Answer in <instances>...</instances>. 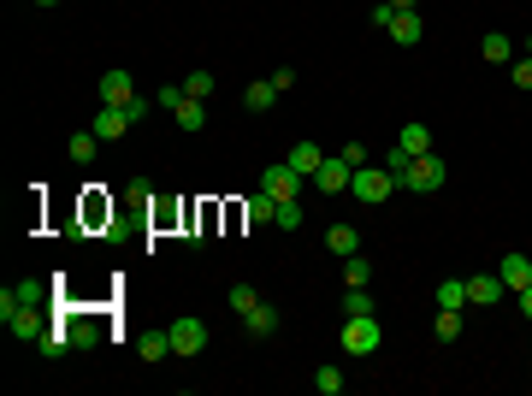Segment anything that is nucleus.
Instances as JSON below:
<instances>
[{
    "mask_svg": "<svg viewBox=\"0 0 532 396\" xmlns=\"http://www.w3.org/2000/svg\"><path fill=\"white\" fill-rule=\"evenodd\" d=\"M337 338H343V355H373L385 331H378L373 313H343V331H337Z\"/></svg>",
    "mask_w": 532,
    "mask_h": 396,
    "instance_id": "obj_1",
    "label": "nucleus"
},
{
    "mask_svg": "<svg viewBox=\"0 0 532 396\" xmlns=\"http://www.w3.org/2000/svg\"><path fill=\"white\" fill-rule=\"evenodd\" d=\"M391 189H403V184H396L385 166H355V178H350V196H355V201H367V207H378V201L391 196Z\"/></svg>",
    "mask_w": 532,
    "mask_h": 396,
    "instance_id": "obj_2",
    "label": "nucleus"
},
{
    "mask_svg": "<svg viewBox=\"0 0 532 396\" xmlns=\"http://www.w3.org/2000/svg\"><path fill=\"white\" fill-rule=\"evenodd\" d=\"M444 178H449V166H444L438 154H414V166H408L403 189H414V196H438V189H444Z\"/></svg>",
    "mask_w": 532,
    "mask_h": 396,
    "instance_id": "obj_3",
    "label": "nucleus"
},
{
    "mask_svg": "<svg viewBox=\"0 0 532 396\" xmlns=\"http://www.w3.org/2000/svg\"><path fill=\"white\" fill-rule=\"evenodd\" d=\"M172 355H201L208 349V326H201L196 313H183V320H172Z\"/></svg>",
    "mask_w": 532,
    "mask_h": 396,
    "instance_id": "obj_4",
    "label": "nucleus"
},
{
    "mask_svg": "<svg viewBox=\"0 0 532 396\" xmlns=\"http://www.w3.org/2000/svg\"><path fill=\"white\" fill-rule=\"evenodd\" d=\"M302 184H308V178H302V172H290V166H266V172H261V189H266L272 201H296V189H302Z\"/></svg>",
    "mask_w": 532,
    "mask_h": 396,
    "instance_id": "obj_5",
    "label": "nucleus"
},
{
    "mask_svg": "<svg viewBox=\"0 0 532 396\" xmlns=\"http://www.w3.org/2000/svg\"><path fill=\"white\" fill-rule=\"evenodd\" d=\"M350 178H355V166L343 154H325V166L314 172V184L325 189V196H343V189H350Z\"/></svg>",
    "mask_w": 532,
    "mask_h": 396,
    "instance_id": "obj_6",
    "label": "nucleus"
},
{
    "mask_svg": "<svg viewBox=\"0 0 532 396\" xmlns=\"http://www.w3.org/2000/svg\"><path fill=\"white\" fill-rule=\"evenodd\" d=\"M137 101V84H130V71L112 66L107 77H101V107H130Z\"/></svg>",
    "mask_w": 532,
    "mask_h": 396,
    "instance_id": "obj_7",
    "label": "nucleus"
},
{
    "mask_svg": "<svg viewBox=\"0 0 532 396\" xmlns=\"http://www.w3.org/2000/svg\"><path fill=\"white\" fill-rule=\"evenodd\" d=\"M503 296H509V284L497 278V272H479V278H467V302H474V308H497Z\"/></svg>",
    "mask_w": 532,
    "mask_h": 396,
    "instance_id": "obj_8",
    "label": "nucleus"
},
{
    "mask_svg": "<svg viewBox=\"0 0 532 396\" xmlns=\"http://www.w3.org/2000/svg\"><path fill=\"white\" fill-rule=\"evenodd\" d=\"M89 130H95L101 142H119V136L130 130V113H125V107H101V113H95V125H89Z\"/></svg>",
    "mask_w": 532,
    "mask_h": 396,
    "instance_id": "obj_9",
    "label": "nucleus"
},
{
    "mask_svg": "<svg viewBox=\"0 0 532 396\" xmlns=\"http://www.w3.org/2000/svg\"><path fill=\"white\" fill-rule=\"evenodd\" d=\"M36 349H42L48 361H59V355H71V349H77V331H71V326H48L42 338H36Z\"/></svg>",
    "mask_w": 532,
    "mask_h": 396,
    "instance_id": "obj_10",
    "label": "nucleus"
},
{
    "mask_svg": "<svg viewBox=\"0 0 532 396\" xmlns=\"http://www.w3.org/2000/svg\"><path fill=\"white\" fill-rule=\"evenodd\" d=\"M385 30H391V42H403V48H414V42L426 36L421 13H391V24H385Z\"/></svg>",
    "mask_w": 532,
    "mask_h": 396,
    "instance_id": "obj_11",
    "label": "nucleus"
},
{
    "mask_svg": "<svg viewBox=\"0 0 532 396\" xmlns=\"http://www.w3.org/2000/svg\"><path fill=\"white\" fill-rule=\"evenodd\" d=\"M325 249H332L337 260L361 255V231H355V225H332V231H325Z\"/></svg>",
    "mask_w": 532,
    "mask_h": 396,
    "instance_id": "obj_12",
    "label": "nucleus"
},
{
    "mask_svg": "<svg viewBox=\"0 0 532 396\" xmlns=\"http://www.w3.org/2000/svg\"><path fill=\"white\" fill-rule=\"evenodd\" d=\"M497 278H503L509 290H527V284H532V260L527 255H503V260H497Z\"/></svg>",
    "mask_w": 532,
    "mask_h": 396,
    "instance_id": "obj_13",
    "label": "nucleus"
},
{
    "mask_svg": "<svg viewBox=\"0 0 532 396\" xmlns=\"http://www.w3.org/2000/svg\"><path fill=\"white\" fill-rule=\"evenodd\" d=\"M284 166H290V172H302V178H314V172L325 166V148H314V142H296Z\"/></svg>",
    "mask_w": 532,
    "mask_h": 396,
    "instance_id": "obj_14",
    "label": "nucleus"
},
{
    "mask_svg": "<svg viewBox=\"0 0 532 396\" xmlns=\"http://www.w3.org/2000/svg\"><path fill=\"white\" fill-rule=\"evenodd\" d=\"M172 119H178V130H201V125H208V101L183 95L178 107H172Z\"/></svg>",
    "mask_w": 532,
    "mask_h": 396,
    "instance_id": "obj_15",
    "label": "nucleus"
},
{
    "mask_svg": "<svg viewBox=\"0 0 532 396\" xmlns=\"http://www.w3.org/2000/svg\"><path fill=\"white\" fill-rule=\"evenodd\" d=\"M243 331H249V338H272V331H279V308H254V313H243Z\"/></svg>",
    "mask_w": 532,
    "mask_h": 396,
    "instance_id": "obj_16",
    "label": "nucleus"
},
{
    "mask_svg": "<svg viewBox=\"0 0 532 396\" xmlns=\"http://www.w3.org/2000/svg\"><path fill=\"white\" fill-rule=\"evenodd\" d=\"M137 355H142V361H166V355H172V331H142Z\"/></svg>",
    "mask_w": 532,
    "mask_h": 396,
    "instance_id": "obj_17",
    "label": "nucleus"
},
{
    "mask_svg": "<svg viewBox=\"0 0 532 396\" xmlns=\"http://www.w3.org/2000/svg\"><path fill=\"white\" fill-rule=\"evenodd\" d=\"M6 331H13V338H42V313H36V308H18L13 313V320H6Z\"/></svg>",
    "mask_w": 532,
    "mask_h": 396,
    "instance_id": "obj_18",
    "label": "nucleus"
},
{
    "mask_svg": "<svg viewBox=\"0 0 532 396\" xmlns=\"http://www.w3.org/2000/svg\"><path fill=\"white\" fill-rule=\"evenodd\" d=\"M272 101H279V84H272V77H266V84H249V89H243V107H249V113H266Z\"/></svg>",
    "mask_w": 532,
    "mask_h": 396,
    "instance_id": "obj_19",
    "label": "nucleus"
},
{
    "mask_svg": "<svg viewBox=\"0 0 532 396\" xmlns=\"http://www.w3.org/2000/svg\"><path fill=\"white\" fill-rule=\"evenodd\" d=\"M438 308H456V313H462L467 308V278H444V284H438Z\"/></svg>",
    "mask_w": 532,
    "mask_h": 396,
    "instance_id": "obj_20",
    "label": "nucleus"
},
{
    "mask_svg": "<svg viewBox=\"0 0 532 396\" xmlns=\"http://www.w3.org/2000/svg\"><path fill=\"white\" fill-rule=\"evenodd\" d=\"M95 154H101V136H95V130H77V136H71V160H77V166H89Z\"/></svg>",
    "mask_w": 532,
    "mask_h": 396,
    "instance_id": "obj_21",
    "label": "nucleus"
},
{
    "mask_svg": "<svg viewBox=\"0 0 532 396\" xmlns=\"http://www.w3.org/2000/svg\"><path fill=\"white\" fill-rule=\"evenodd\" d=\"M13 296H18V308H42V302H48V284L18 278V284H13Z\"/></svg>",
    "mask_w": 532,
    "mask_h": 396,
    "instance_id": "obj_22",
    "label": "nucleus"
},
{
    "mask_svg": "<svg viewBox=\"0 0 532 396\" xmlns=\"http://www.w3.org/2000/svg\"><path fill=\"white\" fill-rule=\"evenodd\" d=\"M408 148V154H432V130L426 125H403V136H396Z\"/></svg>",
    "mask_w": 532,
    "mask_h": 396,
    "instance_id": "obj_23",
    "label": "nucleus"
},
{
    "mask_svg": "<svg viewBox=\"0 0 532 396\" xmlns=\"http://www.w3.org/2000/svg\"><path fill=\"white\" fill-rule=\"evenodd\" d=\"M249 219H254V225H272V219H279V201L266 196V189H254V196H249Z\"/></svg>",
    "mask_w": 532,
    "mask_h": 396,
    "instance_id": "obj_24",
    "label": "nucleus"
},
{
    "mask_svg": "<svg viewBox=\"0 0 532 396\" xmlns=\"http://www.w3.org/2000/svg\"><path fill=\"white\" fill-rule=\"evenodd\" d=\"M432 338H438V343H456V338H462V313H456V308H438Z\"/></svg>",
    "mask_w": 532,
    "mask_h": 396,
    "instance_id": "obj_25",
    "label": "nucleus"
},
{
    "mask_svg": "<svg viewBox=\"0 0 532 396\" xmlns=\"http://www.w3.org/2000/svg\"><path fill=\"white\" fill-rule=\"evenodd\" d=\"M408 166H414V154H408L403 142H391V148H385V172H391L396 184H403V178H408Z\"/></svg>",
    "mask_w": 532,
    "mask_h": 396,
    "instance_id": "obj_26",
    "label": "nucleus"
},
{
    "mask_svg": "<svg viewBox=\"0 0 532 396\" xmlns=\"http://www.w3.org/2000/svg\"><path fill=\"white\" fill-rule=\"evenodd\" d=\"M343 284H350V290H367V284H373V267H367L361 255H350L343 260Z\"/></svg>",
    "mask_w": 532,
    "mask_h": 396,
    "instance_id": "obj_27",
    "label": "nucleus"
},
{
    "mask_svg": "<svg viewBox=\"0 0 532 396\" xmlns=\"http://www.w3.org/2000/svg\"><path fill=\"white\" fill-rule=\"evenodd\" d=\"M479 48H485V59H491V66H503V59L515 54V42H509L503 30H491V36H485V42H479Z\"/></svg>",
    "mask_w": 532,
    "mask_h": 396,
    "instance_id": "obj_28",
    "label": "nucleus"
},
{
    "mask_svg": "<svg viewBox=\"0 0 532 396\" xmlns=\"http://www.w3.org/2000/svg\"><path fill=\"white\" fill-rule=\"evenodd\" d=\"M279 231H302V201H279V219H272Z\"/></svg>",
    "mask_w": 532,
    "mask_h": 396,
    "instance_id": "obj_29",
    "label": "nucleus"
},
{
    "mask_svg": "<svg viewBox=\"0 0 532 396\" xmlns=\"http://www.w3.org/2000/svg\"><path fill=\"white\" fill-rule=\"evenodd\" d=\"M231 308H237V313H254V308H261L254 284H231Z\"/></svg>",
    "mask_w": 532,
    "mask_h": 396,
    "instance_id": "obj_30",
    "label": "nucleus"
},
{
    "mask_svg": "<svg viewBox=\"0 0 532 396\" xmlns=\"http://www.w3.org/2000/svg\"><path fill=\"white\" fill-rule=\"evenodd\" d=\"M314 391H320V396H337V391H343V373H337V367H320V373H314Z\"/></svg>",
    "mask_w": 532,
    "mask_h": 396,
    "instance_id": "obj_31",
    "label": "nucleus"
},
{
    "mask_svg": "<svg viewBox=\"0 0 532 396\" xmlns=\"http://www.w3.org/2000/svg\"><path fill=\"white\" fill-rule=\"evenodd\" d=\"M183 95L208 101V95H213V77H208V71H190V77H183Z\"/></svg>",
    "mask_w": 532,
    "mask_h": 396,
    "instance_id": "obj_32",
    "label": "nucleus"
},
{
    "mask_svg": "<svg viewBox=\"0 0 532 396\" xmlns=\"http://www.w3.org/2000/svg\"><path fill=\"white\" fill-rule=\"evenodd\" d=\"M343 313H373V290H343Z\"/></svg>",
    "mask_w": 532,
    "mask_h": 396,
    "instance_id": "obj_33",
    "label": "nucleus"
},
{
    "mask_svg": "<svg viewBox=\"0 0 532 396\" xmlns=\"http://www.w3.org/2000/svg\"><path fill=\"white\" fill-rule=\"evenodd\" d=\"M71 331H77V349H89V343H101V326H95V320H77Z\"/></svg>",
    "mask_w": 532,
    "mask_h": 396,
    "instance_id": "obj_34",
    "label": "nucleus"
},
{
    "mask_svg": "<svg viewBox=\"0 0 532 396\" xmlns=\"http://www.w3.org/2000/svg\"><path fill=\"white\" fill-rule=\"evenodd\" d=\"M178 101H183V84H178V89H160V95H155V107H166V113H172Z\"/></svg>",
    "mask_w": 532,
    "mask_h": 396,
    "instance_id": "obj_35",
    "label": "nucleus"
},
{
    "mask_svg": "<svg viewBox=\"0 0 532 396\" xmlns=\"http://www.w3.org/2000/svg\"><path fill=\"white\" fill-rule=\"evenodd\" d=\"M515 84H520V89H532V54H527V59H515Z\"/></svg>",
    "mask_w": 532,
    "mask_h": 396,
    "instance_id": "obj_36",
    "label": "nucleus"
},
{
    "mask_svg": "<svg viewBox=\"0 0 532 396\" xmlns=\"http://www.w3.org/2000/svg\"><path fill=\"white\" fill-rule=\"evenodd\" d=\"M515 296H520V313L532 320V284H527V290H515Z\"/></svg>",
    "mask_w": 532,
    "mask_h": 396,
    "instance_id": "obj_37",
    "label": "nucleus"
},
{
    "mask_svg": "<svg viewBox=\"0 0 532 396\" xmlns=\"http://www.w3.org/2000/svg\"><path fill=\"white\" fill-rule=\"evenodd\" d=\"M391 6H396V13H414V6H421V0H391Z\"/></svg>",
    "mask_w": 532,
    "mask_h": 396,
    "instance_id": "obj_38",
    "label": "nucleus"
},
{
    "mask_svg": "<svg viewBox=\"0 0 532 396\" xmlns=\"http://www.w3.org/2000/svg\"><path fill=\"white\" fill-rule=\"evenodd\" d=\"M36 6H59V0H36Z\"/></svg>",
    "mask_w": 532,
    "mask_h": 396,
    "instance_id": "obj_39",
    "label": "nucleus"
},
{
    "mask_svg": "<svg viewBox=\"0 0 532 396\" xmlns=\"http://www.w3.org/2000/svg\"><path fill=\"white\" fill-rule=\"evenodd\" d=\"M527 54H532V42H527Z\"/></svg>",
    "mask_w": 532,
    "mask_h": 396,
    "instance_id": "obj_40",
    "label": "nucleus"
}]
</instances>
